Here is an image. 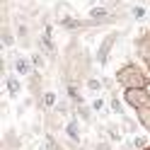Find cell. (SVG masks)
<instances>
[{
	"mask_svg": "<svg viewBox=\"0 0 150 150\" xmlns=\"http://www.w3.org/2000/svg\"><path fill=\"white\" fill-rule=\"evenodd\" d=\"M116 82H119V85H124L126 90L148 87V78L140 73V68H138V65H133V63H126L124 68L116 73Z\"/></svg>",
	"mask_w": 150,
	"mask_h": 150,
	"instance_id": "obj_1",
	"label": "cell"
},
{
	"mask_svg": "<svg viewBox=\"0 0 150 150\" xmlns=\"http://www.w3.org/2000/svg\"><path fill=\"white\" fill-rule=\"evenodd\" d=\"M124 97L128 102V107H133L136 111L143 109V107H150V92L148 87H133V90H126Z\"/></svg>",
	"mask_w": 150,
	"mask_h": 150,
	"instance_id": "obj_2",
	"label": "cell"
},
{
	"mask_svg": "<svg viewBox=\"0 0 150 150\" xmlns=\"http://www.w3.org/2000/svg\"><path fill=\"white\" fill-rule=\"evenodd\" d=\"M119 32H109L107 36H104V39H102V44H99V49H97V63L99 65H104L107 63V58H109V51L111 49H114V44L119 41Z\"/></svg>",
	"mask_w": 150,
	"mask_h": 150,
	"instance_id": "obj_3",
	"label": "cell"
},
{
	"mask_svg": "<svg viewBox=\"0 0 150 150\" xmlns=\"http://www.w3.org/2000/svg\"><path fill=\"white\" fill-rule=\"evenodd\" d=\"M12 65H15V73L17 75H29L32 73V61H27L24 56H17Z\"/></svg>",
	"mask_w": 150,
	"mask_h": 150,
	"instance_id": "obj_4",
	"label": "cell"
},
{
	"mask_svg": "<svg viewBox=\"0 0 150 150\" xmlns=\"http://www.w3.org/2000/svg\"><path fill=\"white\" fill-rule=\"evenodd\" d=\"M136 116H138V124H140V126H143L148 133H150V107L138 109V111H136Z\"/></svg>",
	"mask_w": 150,
	"mask_h": 150,
	"instance_id": "obj_5",
	"label": "cell"
},
{
	"mask_svg": "<svg viewBox=\"0 0 150 150\" xmlns=\"http://www.w3.org/2000/svg\"><path fill=\"white\" fill-rule=\"evenodd\" d=\"M20 90H22L20 80H17L15 75H10V78H7V92H10V97H20Z\"/></svg>",
	"mask_w": 150,
	"mask_h": 150,
	"instance_id": "obj_6",
	"label": "cell"
},
{
	"mask_svg": "<svg viewBox=\"0 0 150 150\" xmlns=\"http://www.w3.org/2000/svg\"><path fill=\"white\" fill-rule=\"evenodd\" d=\"M65 133L70 136V140H75V143H78L80 140V128H78V121H68V126H65Z\"/></svg>",
	"mask_w": 150,
	"mask_h": 150,
	"instance_id": "obj_7",
	"label": "cell"
},
{
	"mask_svg": "<svg viewBox=\"0 0 150 150\" xmlns=\"http://www.w3.org/2000/svg\"><path fill=\"white\" fill-rule=\"evenodd\" d=\"M148 138L145 136H133V140H131V148L133 150H148Z\"/></svg>",
	"mask_w": 150,
	"mask_h": 150,
	"instance_id": "obj_8",
	"label": "cell"
},
{
	"mask_svg": "<svg viewBox=\"0 0 150 150\" xmlns=\"http://www.w3.org/2000/svg\"><path fill=\"white\" fill-rule=\"evenodd\" d=\"M56 102H58L56 92H44V97H41V104H44L46 109H53V107H56Z\"/></svg>",
	"mask_w": 150,
	"mask_h": 150,
	"instance_id": "obj_9",
	"label": "cell"
},
{
	"mask_svg": "<svg viewBox=\"0 0 150 150\" xmlns=\"http://www.w3.org/2000/svg\"><path fill=\"white\" fill-rule=\"evenodd\" d=\"M87 90H90V92H99V90H102V80L90 78V80H87Z\"/></svg>",
	"mask_w": 150,
	"mask_h": 150,
	"instance_id": "obj_10",
	"label": "cell"
},
{
	"mask_svg": "<svg viewBox=\"0 0 150 150\" xmlns=\"http://www.w3.org/2000/svg\"><path fill=\"white\" fill-rule=\"evenodd\" d=\"M32 65H34V68H44V65H46L44 56L41 53H32Z\"/></svg>",
	"mask_w": 150,
	"mask_h": 150,
	"instance_id": "obj_11",
	"label": "cell"
},
{
	"mask_svg": "<svg viewBox=\"0 0 150 150\" xmlns=\"http://www.w3.org/2000/svg\"><path fill=\"white\" fill-rule=\"evenodd\" d=\"M111 111H114V114H124V107H121V102L116 97L111 99Z\"/></svg>",
	"mask_w": 150,
	"mask_h": 150,
	"instance_id": "obj_12",
	"label": "cell"
},
{
	"mask_svg": "<svg viewBox=\"0 0 150 150\" xmlns=\"http://www.w3.org/2000/svg\"><path fill=\"white\" fill-rule=\"evenodd\" d=\"M131 15H133L136 20H140V17H145V7H140V5L138 7H131Z\"/></svg>",
	"mask_w": 150,
	"mask_h": 150,
	"instance_id": "obj_13",
	"label": "cell"
},
{
	"mask_svg": "<svg viewBox=\"0 0 150 150\" xmlns=\"http://www.w3.org/2000/svg\"><path fill=\"white\" fill-rule=\"evenodd\" d=\"M92 109H95V111H102V109H104V99H95V102H92Z\"/></svg>",
	"mask_w": 150,
	"mask_h": 150,
	"instance_id": "obj_14",
	"label": "cell"
},
{
	"mask_svg": "<svg viewBox=\"0 0 150 150\" xmlns=\"http://www.w3.org/2000/svg\"><path fill=\"white\" fill-rule=\"evenodd\" d=\"M3 39H5V46H12V44H15V39H12V34H10V29H5V34H3Z\"/></svg>",
	"mask_w": 150,
	"mask_h": 150,
	"instance_id": "obj_15",
	"label": "cell"
},
{
	"mask_svg": "<svg viewBox=\"0 0 150 150\" xmlns=\"http://www.w3.org/2000/svg\"><path fill=\"white\" fill-rule=\"evenodd\" d=\"M109 138L111 140H121V131L119 128H109Z\"/></svg>",
	"mask_w": 150,
	"mask_h": 150,
	"instance_id": "obj_16",
	"label": "cell"
},
{
	"mask_svg": "<svg viewBox=\"0 0 150 150\" xmlns=\"http://www.w3.org/2000/svg\"><path fill=\"white\" fill-rule=\"evenodd\" d=\"M49 150H63V148H61V145H58V143H56V140L49 136Z\"/></svg>",
	"mask_w": 150,
	"mask_h": 150,
	"instance_id": "obj_17",
	"label": "cell"
},
{
	"mask_svg": "<svg viewBox=\"0 0 150 150\" xmlns=\"http://www.w3.org/2000/svg\"><path fill=\"white\" fill-rule=\"evenodd\" d=\"M124 124H126V131H131V133L136 131V126H133V121H131V119H124Z\"/></svg>",
	"mask_w": 150,
	"mask_h": 150,
	"instance_id": "obj_18",
	"label": "cell"
}]
</instances>
